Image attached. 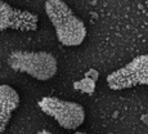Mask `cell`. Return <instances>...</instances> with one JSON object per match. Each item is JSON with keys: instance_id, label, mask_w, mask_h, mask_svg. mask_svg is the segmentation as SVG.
<instances>
[{"instance_id": "obj_1", "label": "cell", "mask_w": 148, "mask_h": 134, "mask_svg": "<svg viewBox=\"0 0 148 134\" xmlns=\"http://www.w3.org/2000/svg\"><path fill=\"white\" fill-rule=\"evenodd\" d=\"M45 10L56 28L57 38L63 45L75 47L84 41L86 36L84 22L66 3L61 0H48L45 3Z\"/></svg>"}, {"instance_id": "obj_2", "label": "cell", "mask_w": 148, "mask_h": 134, "mask_svg": "<svg viewBox=\"0 0 148 134\" xmlns=\"http://www.w3.org/2000/svg\"><path fill=\"white\" fill-rule=\"evenodd\" d=\"M8 63L14 71L28 74L40 81L49 80L57 74V59L47 52L16 50L9 54Z\"/></svg>"}, {"instance_id": "obj_3", "label": "cell", "mask_w": 148, "mask_h": 134, "mask_svg": "<svg viewBox=\"0 0 148 134\" xmlns=\"http://www.w3.org/2000/svg\"><path fill=\"white\" fill-rule=\"evenodd\" d=\"M39 107L47 115L52 116L64 129H76L85 120V111L81 104L62 101L57 97H44L39 101Z\"/></svg>"}, {"instance_id": "obj_4", "label": "cell", "mask_w": 148, "mask_h": 134, "mask_svg": "<svg viewBox=\"0 0 148 134\" xmlns=\"http://www.w3.org/2000/svg\"><path fill=\"white\" fill-rule=\"evenodd\" d=\"M107 84L112 90H121L136 85L148 84V56H138L120 70L107 76Z\"/></svg>"}, {"instance_id": "obj_5", "label": "cell", "mask_w": 148, "mask_h": 134, "mask_svg": "<svg viewBox=\"0 0 148 134\" xmlns=\"http://www.w3.org/2000/svg\"><path fill=\"white\" fill-rule=\"evenodd\" d=\"M39 17L36 14L10 7L4 1H0V31L18 30L35 31L38 28Z\"/></svg>"}, {"instance_id": "obj_6", "label": "cell", "mask_w": 148, "mask_h": 134, "mask_svg": "<svg viewBox=\"0 0 148 134\" xmlns=\"http://www.w3.org/2000/svg\"><path fill=\"white\" fill-rule=\"evenodd\" d=\"M19 96L9 85H0V134H4L12 112L18 107Z\"/></svg>"}, {"instance_id": "obj_7", "label": "cell", "mask_w": 148, "mask_h": 134, "mask_svg": "<svg viewBox=\"0 0 148 134\" xmlns=\"http://www.w3.org/2000/svg\"><path fill=\"white\" fill-rule=\"evenodd\" d=\"M38 134H52V133L48 132V130H41V132H39Z\"/></svg>"}, {"instance_id": "obj_8", "label": "cell", "mask_w": 148, "mask_h": 134, "mask_svg": "<svg viewBox=\"0 0 148 134\" xmlns=\"http://www.w3.org/2000/svg\"><path fill=\"white\" fill-rule=\"evenodd\" d=\"M75 134H85V133H81V132H77V133H75Z\"/></svg>"}]
</instances>
